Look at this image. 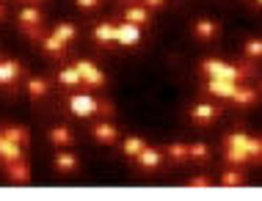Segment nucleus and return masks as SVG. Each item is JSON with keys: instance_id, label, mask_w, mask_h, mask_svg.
<instances>
[{"instance_id": "obj_9", "label": "nucleus", "mask_w": 262, "mask_h": 201, "mask_svg": "<svg viewBox=\"0 0 262 201\" xmlns=\"http://www.w3.org/2000/svg\"><path fill=\"white\" fill-rule=\"evenodd\" d=\"M94 138L100 143H105V146H111V143L119 141V130L111 121H100V124H94Z\"/></svg>"}, {"instance_id": "obj_24", "label": "nucleus", "mask_w": 262, "mask_h": 201, "mask_svg": "<svg viewBox=\"0 0 262 201\" xmlns=\"http://www.w3.org/2000/svg\"><path fill=\"white\" fill-rule=\"evenodd\" d=\"M122 146H124V154H127V157H136L141 149L146 146V141H144V138H136V135H130V138H124Z\"/></svg>"}, {"instance_id": "obj_27", "label": "nucleus", "mask_w": 262, "mask_h": 201, "mask_svg": "<svg viewBox=\"0 0 262 201\" xmlns=\"http://www.w3.org/2000/svg\"><path fill=\"white\" fill-rule=\"evenodd\" d=\"M168 157L177 163H185L188 160V146L185 143H171V146H168Z\"/></svg>"}, {"instance_id": "obj_2", "label": "nucleus", "mask_w": 262, "mask_h": 201, "mask_svg": "<svg viewBox=\"0 0 262 201\" xmlns=\"http://www.w3.org/2000/svg\"><path fill=\"white\" fill-rule=\"evenodd\" d=\"M97 110H100L97 97H91V94H72L69 97V113H72V116L89 119V116H94Z\"/></svg>"}, {"instance_id": "obj_7", "label": "nucleus", "mask_w": 262, "mask_h": 201, "mask_svg": "<svg viewBox=\"0 0 262 201\" xmlns=\"http://www.w3.org/2000/svg\"><path fill=\"white\" fill-rule=\"evenodd\" d=\"M6 176H9L11 182L25 185V182H31V166L23 163V157H19V160H9V166H6Z\"/></svg>"}, {"instance_id": "obj_30", "label": "nucleus", "mask_w": 262, "mask_h": 201, "mask_svg": "<svg viewBox=\"0 0 262 201\" xmlns=\"http://www.w3.org/2000/svg\"><path fill=\"white\" fill-rule=\"evenodd\" d=\"M259 53H262V44H259V39H251V41H246V55H249V58H259Z\"/></svg>"}, {"instance_id": "obj_26", "label": "nucleus", "mask_w": 262, "mask_h": 201, "mask_svg": "<svg viewBox=\"0 0 262 201\" xmlns=\"http://www.w3.org/2000/svg\"><path fill=\"white\" fill-rule=\"evenodd\" d=\"M58 83L61 85H77V83H80V75H77L75 66L72 69H61L58 72Z\"/></svg>"}, {"instance_id": "obj_12", "label": "nucleus", "mask_w": 262, "mask_h": 201, "mask_svg": "<svg viewBox=\"0 0 262 201\" xmlns=\"http://www.w3.org/2000/svg\"><path fill=\"white\" fill-rule=\"evenodd\" d=\"M19 75H23V66H19V61H3V63H0V83H3V85L17 83Z\"/></svg>"}, {"instance_id": "obj_32", "label": "nucleus", "mask_w": 262, "mask_h": 201, "mask_svg": "<svg viewBox=\"0 0 262 201\" xmlns=\"http://www.w3.org/2000/svg\"><path fill=\"white\" fill-rule=\"evenodd\" d=\"M75 3H77V9L91 11V9H97V6H100V0H75Z\"/></svg>"}, {"instance_id": "obj_16", "label": "nucleus", "mask_w": 262, "mask_h": 201, "mask_svg": "<svg viewBox=\"0 0 262 201\" xmlns=\"http://www.w3.org/2000/svg\"><path fill=\"white\" fill-rule=\"evenodd\" d=\"M94 39L100 41V44L116 41V25H111V23H100V25L94 28Z\"/></svg>"}, {"instance_id": "obj_13", "label": "nucleus", "mask_w": 262, "mask_h": 201, "mask_svg": "<svg viewBox=\"0 0 262 201\" xmlns=\"http://www.w3.org/2000/svg\"><path fill=\"white\" fill-rule=\"evenodd\" d=\"M50 143H55V146H72L75 143V132L69 130V127H63V124H58V127H53L50 130Z\"/></svg>"}, {"instance_id": "obj_4", "label": "nucleus", "mask_w": 262, "mask_h": 201, "mask_svg": "<svg viewBox=\"0 0 262 201\" xmlns=\"http://www.w3.org/2000/svg\"><path fill=\"white\" fill-rule=\"evenodd\" d=\"M75 69H77V75H80V83H89V85H94V88L105 85L102 69H100V66H94L91 61H77V63H75Z\"/></svg>"}, {"instance_id": "obj_29", "label": "nucleus", "mask_w": 262, "mask_h": 201, "mask_svg": "<svg viewBox=\"0 0 262 201\" xmlns=\"http://www.w3.org/2000/svg\"><path fill=\"white\" fill-rule=\"evenodd\" d=\"M226 160H229V163H237V166H240V163H249V154L240 152V149H229V146H226Z\"/></svg>"}, {"instance_id": "obj_34", "label": "nucleus", "mask_w": 262, "mask_h": 201, "mask_svg": "<svg viewBox=\"0 0 262 201\" xmlns=\"http://www.w3.org/2000/svg\"><path fill=\"white\" fill-rule=\"evenodd\" d=\"M3 14H6V9H3V6H0V17H3Z\"/></svg>"}, {"instance_id": "obj_10", "label": "nucleus", "mask_w": 262, "mask_h": 201, "mask_svg": "<svg viewBox=\"0 0 262 201\" xmlns=\"http://www.w3.org/2000/svg\"><path fill=\"white\" fill-rule=\"evenodd\" d=\"M207 88H210V94L229 99L232 94H235V88H237V80H218V77H210Z\"/></svg>"}, {"instance_id": "obj_6", "label": "nucleus", "mask_w": 262, "mask_h": 201, "mask_svg": "<svg viewBox=\"0 0 262 201\" xmlns=\"http://www.w3.org/2000/svg\"><path fill=\"white\" fill-rule=\"evenodd\" d=\"M116 41L124 47H133L141 41V25H133V23H122L116 25Z\"/></svg>"}, {"instance_id": "obj_35", "label": "nucleus", "mask_w": 262, "mask_h": 201, "mask_svg": "<svg viewBox=\"0 0 262 201\" xmlns=\"http://www.w3.org/2000/svg\"><path fill=\"white\" fill-rule=\"evenodd\" d=\"M0 138H3V135H0Z\"/></svg>"}, {"instance_id": "obj_18", "label": "nucleus", "mask_w": 262, "mask_h": 201, "mask_svg": "<svg viewBox=\"0 0 262 201\" xmlns=\"http://www.w3.org/2000/svg\"><path fill=\"white\" fill-rule=\"evenodd\" d=\"M47 91H50V85H47L45 77H31V80H28V94H31V99L47 97Z\"/></svg>"}, {"instance_id": "obj_14", "label": "nucleus", "mask_w": 262, "mask_h": 201, "mask_svg": "<svg viewBox=\"0 0 262 201\" xmlns=\"http://www.w3.org/2000/svg\"><path fill=\"white\" fill-rule=\"evenodd\" d=\"M124 19L133 25H146L149 23V9H146V6H133V9L124 11Z\"/></svg>"}, {"instance_id": "obj_33", "label": "nucleus", "mask_w": 262, "mask_h": 201, "mask_svg": "<svg viewBox=\"0 0 262 201\" xmlns=\"http://www.w3.org/2000/svg\"><path fill=\"white\" fill-rule=\"evenodd\" d=\"M144 6H146V9H163L166 0H144Z\"/></svg>"}, {"instance_id": "obj_23", "label": "nucleus", "mask_w": 262, "mask_h": 201, "mask_svg": "<svg viewBox=\"0 0 262 201\" xmlns=\"http://www.w3.org/2000/svg\"><path fill=\"white\" fill-rule=\"evenodd\" d=\"M77 168V157L75 154H69V152H61L58 157H55V171H75Z\"/></svg>"}, {"instance_id": "obj_21", "label": "nucleus", "mask_w": 262, "mask_h": 201, "mask_svg": "<svg viewBox=\"0 0 262 201\" xmlns=\"http://www.w3.org/2000/svg\"><path fill=\"white\" fill-rule=\"evenodd\" d=\"M75 33H77V28L72 23H58V25L53 28V36H55V39H61L63 44H67V41H72Z\"/></svg>"}, {"instance_id": "obj_17", "label": "nucleus", "mask_w": 262, "mask_h": 201, "mask_svg": "<svg viewBox=\"0 0 262 201\" xmlns=\"http://www.w3.org/2000/svg\"><path fill=\"white\" fill-rule=\"evenodd\" d=\"M193 33H196V39H212V36L218 33V23H212V19H199V23L193 25Z\"/></svg>"}, {"instance_id": "obj_22", "label": "nucleus", "mask_w": 262, "mask_h": 201, "mask_svg": "<svg viewBox=\"0 0 262 201\" xmlns=\"http://www.w3.org/2000/svg\"><path fill=\"white\" fill-rule=\"evenodd\" d=\"M235 105H254L257 102V91L254 88H235V94L229 97Z\"/></svg>"}, {"instance_id": "obj_31", "label": "nucleus", "mask_w": 262, "mask_h": 201, "mask_svg": "<svg viewBox=\"0 0 262 201\" xmlns=\"http://www.w3.org/2000/svg\"><path fill=\"white\" fill-rule=\"evenodd\" d=\"M188 185H190V188H210L212 182H210V176H193Z\"/></svg>"}, {"instance_id": "obj_20", "label": "nucleus", "mask_w": 262, "mask_h": 201, "mask_svg": "<svg viewBox=\"0 0 262 201\" xmlns=\"http://www.w3.org/2000/svg\"><path fill=\"white\" fill-rule=\"evenodd\" d=\"M41 47H45V53L55 55V58H61V55H63V50H67V44H63L61 39H55L53 33H50V36H45V39H41Z\"/></svg>"}, {"instance_id": "obj_25", "label": "nucleus", "mask_w": 262, "mask_h": 201, "mask_svg": "<svg viewBox=\"0 0 262 201\" xmlns=\"http://www.w3.org/2000/svg\"><path fill=\"white\" fill-rule=\"evenodd\" d=\"M221 185H226V188H240V185H246V176L240 171H224Z\"/></svg>"}, {"instance_id": "obj_11", "label": "nucleus", "mask_w": 262, "mask_h": 201, "mask_svg": "<svg viewBox=\"0 0 262 201\" xmlns=\"http://www.w3.org/2000/svg\"><path fill=\"white\" fill-rule=\"evenodd\" d=\"M136 160H138L141 168H158L160 163H163V154L158 152V149H152V146H144V149L136 154Z\"/></svg>"}, {"instance_id": "obj_1", "label": "nucleus", "mask_w": 262, "mask_h": 201, "mask_svg": "<svg viewBox=\"0 0 262 201\" xmlns=\"http://www.w3.org/2000/svg\"><path fill=\"white\" fill-rule=\"evenodd\" d=\"M202 72L207 77H218V80H240L243 75H249L243 66H232V63H224V61H204Z\"/></svg>"}, {"instance_id": "obj_19", "label": "nucleus", "mask_w": 262, "mask_h": 201, "mask_svg": "<svg viewBox=\"0 0 262 201\" xmlns=\"http://www.w3.org/2000/svg\"><path fill=\"white\" fill-rule=\"evenodd\" d=\"M0 135H3L6 141H14V143H19V146H23V143H28V138H31V132H28L25 127H6V130L0 132Z\"/></svg>"}, {"instance_id": "obj_8", "label": "nucleus", "mask_w": 262, "mask_h": 201, "mask_svg": "<svg viewBox=\"0 0 262 201\" xmlns=\"http://www.w3.org/2000/svg\"><path fill=\"white\" fill-rule=\"evenodd\" d=\"M218 116H221V110H218L215 105H207V102H202V105H196V107H190V119L196 121V124H212Z\"/></svg>"}, {"instance_id": "obj_5", "label": "nucleus", "mask_w": 262, "mask_h": 201, "mask_svg": "<svg viewBox=\"0 0 262 201\" xmlns=\"http://www.w3.org/2000/svg\"><path fill=\"white\" fill-rule=\"evenodd\" d=\"M19 23H23L25 33L31 36V39H36L39 31H41V11L36 9V6H25V9H19Z\"/></svg>"}, {"instance_id": "obj_15", "label": "nucleus", "mask_w": 262, "mask_h": 201, "mask_svg": "<svg viewBox=\"0 0 262 201\" xmlns=\"http://www.w3.org/2000/svg\"><path fill=\"white\" fill-rule=\"evenodd\" d=\"M0 157H3L6 163H9V160H19V157H23V146L14 143V141L0 138Z\"/></svg>"}, {"instance_id": "obj_3", "label": "nucleus", "mask_w": 262, "mask_h": 201, "mask_svg": "<svg viewBox=\"0 0 262 201\" xmlns=\"http://www.w3.org/2000/svg\"><path fill=\"white\" fill-rule=\"evenodd\" d=\"M226 146H229V149H240V152H246L249 157H257L259 149H262V143L257 138H251V135H246V132H229V135H226Z\"/></svg>"}, {"instance_id": "obj_28", "label": "nucleus", "mask_w": 262, "mask_h": 201, "mask_svg": "<svg viewBox=\"0 0 262 201\" xmlns=\"http://www.w3.org/2000/svg\"><path fill=\"white\" fill-rule=\"evenodd\" d=\"M188 157H193V160H207L210 149L204 146V143H193V146H188Z\"/></svg>"}]
</instances>
